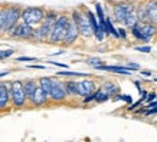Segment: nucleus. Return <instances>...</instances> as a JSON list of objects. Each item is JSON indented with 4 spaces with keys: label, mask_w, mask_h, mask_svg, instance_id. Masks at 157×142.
<instances>
[{
    "label": "nucleus",
    "mask_w": 157,
    "mask_h": 142,
    "mask_svg": "<svg viewBox=\"0 0 157 142\" xmlns=\"http://www.w3.org/2000/svg\"><path fill=\"white\" fill-rule=\"evenodd\" d=\"M69 22H71V17H68L67 14L58 16L56 22H55L52 26V32H51V36H49V42H52V43L63 42V39L67 36V30H68V26H69Z\"/></svg>",
    "instance_id": "nucleus-1"
},
{
    "label": "nucleus",
    "mask_w": 157,
    "mask_h": 142,
    "mask_svg": "<svg viewBox=\"0 0 157 142\" xmlns=\"http://www.w3.org/2000/svg\"><path fill=\"white\" fill-rule=\"evenodd\" d=\"M10 98H12V104L16 108H23L26 102H28V95L25 90L23 82L22 81H13L12 82V92H10Z\"/></svg>",
    "instance_id": "nucleus-2"
},
{
    "label": "nucleus",
    "mask_w": 157,
    "mask_h": 142,
    "mask_svg": "<svg viewBox=\"0 0 157 142\" xmlns=\"http://www.w3.org/2000/svg\"><path fill=\"white\" fill-rule=\"evenodd\" d=\"M72 19L76 22L78 27H79V32L84 38H91L94 36V29L91 26V22L88 19V14H84L79 10H74L72 12Z\"/></svg>",
    "instance_id": "nucleus-3"
},
{
    "label": "nucleus",
    "mask_w": 157,
    "mask_h": 142,
    "mask_svg": "<svg viewBox=\"0 0 157 142\" xmlns=\"http://www.w3.org/2000/svg\"><path fill=\"white\" fill-rule=\"evenodd\" d=\"M45 12L40 7H26L22 10V22L29 23L35 26V24H40L45 19Z\"/></svg>",
    "instance_id": "nucleus-4"
},
{
    "label": "nucleus",
    "mask_w": 157,
    "mask_h": 142,
    "mask_svg": "<svg viewBox=\"0 0 157 142\" xmlns=\"http://www.w3.org/2000/svg\"><path fill=\"white\" fill-rule=\"evenodd\" d=\"M33 32H35V29L32 24L22 22V23L16 24L14 27L9 29V30H7V35H9V36H14V38L32 39L33 38Z\"/></svg>",
    "instance_id": "nucleus-5"
},
{
    "label": "nucleus",
    "mask_w": 157,
    "mask_h": 142,
    "mask_svg": "<svg viewBox=\"0 0 157 142\" xmlns=\"http://www.w3.org/2000/svg\"><path fill=\"white\" fill-rule=\"evenodd\" d=\"M131 12H134V6L131 3H127V2H123V3H117L114 6V20L118 22V23H124L125 17L128 16Z\"/></svg>",
    "instance_id": "nucleus-6"
},
{
    "label": "nucleus",
    "mask_w": 157,
    "mask_h": 142,
    "mask_svg": "<svg viewBox=\"0 0 157 142\" xmlns=\"http://www.w3.org/2000/svg\"><path fill=\"white\" fill-rule=\"evenodd\" d=\"M68 96V92H67V88H65V83L58 79H53V86H52V90L49 93V99L53 100V102H62L65 100Z\"/></svg>",
    "instance_id": "nucleus-7"
},
{
    "label": "nucleus",
    "mask_w": 157,
    "mask_h": 142,
    "mask_svg": "<svg viewBox=\"0 0 157 142\" xmlns=\"http://www.w3.org/2000/svg\"><path fill=\"white\" fill-rule=\"evenodd\" d=\"M19 19H22V12L17 7H7L6 9V23H5V32L9 29L14 27Z\"/></svg>",
    "instance_id": "nucleus-8"
},
{
    "label": "nucleus",
    "mask_w": 157,
    "mask_h": 142,
    "mask_svg": "<svg viewBox=\"0 0 157 142\" xmlns=\"http://www.w3.org/2000/svg\"><path fill=\"white\" fill-rule=\"evenodd\" d=\"M79 35H81L79 27H78V24H76L75 20L71 17V22H69V26H68V30H67V36H65V39H63V43H65L67 46L72 45V43H75V40L78 39Z\"/></svg>",
    "instance_id": "nucleus-9"
},
{
    "label": "nucleus",
    "mask_w": 157,
    "mask_h": 142,
    "mask_svg": "<svg viewBox=\"0 0 157 142\" xmlns=\"http://www.w3.org/2000/svg\"><path fill=\"white\" fill-rule=\"evenodd\" d=\"M76 90L79 96H88L92 92H95V83L88 79H82V81L76 82Z\"/></svg>",
    "instance_id": "nucleus-10"
},
{
    "label": "nucleus",
    "mask_w": 157,
    "mask_h": 142,
    "mask_svg": "<svg viewBox=\"0 0 157 142\" xmlns=\"http://www.w3.org/2000/svg\"><path fill=\"white\" fill-rule=\"evenodd\" d=\"M48 99H49L48 93H46L40 86H38L36 90L33 92V95H32V98L29 100H30V104L33 105V106H42V105H45L48 102Z\"/></svg>",
    "instance_id": "nucleus-11"
},
{
    "label": "nucleus",
    "mask_w": 157,
    "mask_h": 142,
    "mask_svg": "<svg viewBox=\"0 0 157 142\" xmlns=\"http://www.w3.org/2000/svg\"><path fill=\"white\" fill-rule=\"evenodd\" d=\"M138 27L141 30V33L146 36L147 39H150L151 36L157 33V27L154 22H150V20H146V22H138Z\"/></svg>",
    "instance_id": "nucleus-12"
},
{
    "label": "nucleus",
    "mask_w": 157,
    "mask_h": 142,
    "mask_svg": "<svg viewBox=\"0 0 157 142\" xmlns=\"http://www.w3.org/2000/svg\"><path fill=\"white\" fill-rule=\"evenodd\" d=\"M10 102H12V98H10L9 90L6 88V83L0 82V109H7Z\"/></svg>",
    "instance_id": "nucleus-13"
},
{
    "label": "nucleus",
    "mask_w": 157,
    "mask_h": 142,
    "mask_svg": "<svg viewBox=\"0 0 157 142\" xmlns=\"http://www.w3.org/2000/svg\"><path fill=\"white\" fill-rule=\"evenodd\" d=\"M95 69L100 71H108V72H114V73H120V75H131V69L127 66H105V65H100Z\"/></svg>",
    "instance_id": "nucleus-14"
},
{
    "label": "nucleus",
    "mask_w": 157,
    "mask_h": 142,
    "mask_svg": "<svg viewBox=\"0 0 157 142\" xmlns=\"http://www.w3.org/2000/svg\"><path fill=\"white\" fill-rule=\"evenodd\" d=\"M146 10H147L148 20L157 22V0H148V3L146 5Z\"/></svg>",
    "instance_id": "nucleus-15"
},
{
    "label": "nucleus",
    "mask_w": 157,
    "mask_h": 142,
    "mask_svg": "<svg viewBox=\"0 0 157 142\" xmlns=\"http://www.w3.org/2000/svg\"><path fill=\"white\" fill-rule=\"evenodd\" d=\"M23 86H25V90H26V95H28V99H30L33 92L36 90V88L39 86V82L36 83L35 79H26V81L23 82Z\"/></svg>",
    "instance_id": "nucleus-16"
},
{
    "label": "nucleus",
    "mask_w": 157,
    "mask_h": 142,
    "mask_svg": "<svg viewBox=\"0 0 157 142\" xmlns=\"http://www.w3.org/2000/svg\"><path fill=\"white\" fill-rule=\"evenodd\" d=\"M53 79H55V78H48V76H43V78L39 79V86L48 93V96H49V93H51V90H52Z\"/></svg>",
    "instance_id": "nucleus-17"
},
{
    "label": "nucleus",
    "mask_w": 157,
    "mask_h": 142,
    "mask_svg": "<svg viewBox=\"0 0 157 142\" xmlns=\"http://www.w3.org/2000/svg\"><path fill=\"white\" fill-rule=\"evenodd\" d=\"M138 23V17H137V13L136 12H131V13L125 17V20H124V24L127 26V27H133L134 24Z\"/></svg>",
    "instance_id": "nucleus-18"
},
{
    "label": "nucleus",
    "mask_w": 157,
    "mask_h": 142,
    "mask_svg": "<svg viewBox=\"0 0 157 142\" xmlns=\"http://www.w3.org/2000/svg\"><path fill=\"white\" fill-rule=\"evenodd\" d=\"M131 33L134 35V38H137L138 40H141V42H148V40H150V39H147L143 33H141V30H140V27H138V23L134 24L133 27H131Z\"/></svg>",
    "instance_id": "nucleus-19"
},
{
    "label": "nucleus",
    "mask_w": 157,
    "mask_h": 142,
    "mask_svg": "<svg viewBox=\"0 0 157 142\" xmlns=\"http://www.w3.org/2000/svg\"><path fill=\"white\" fill-rule=\"evenodd\" d=\"M102 89H104L109 96H113V95H115L118 92V86H115L114 83H111V82H107V83L102 85Z\"/></svg>",
    "instance_id": "nucleus-20"
},
{
    "label": "nucleus",
    "mask_w": 157,
    "mask_h": 142,
    "mask_svg": "<svg viewBox=\"0 0 157 142\" xmlns=\"http://www.w3.org/2000/svg\"><path fill=\"white\" fill-rule=\"evenodd\" d=\"M65 88H67L68 95H78V90H76V82L75 81H67L65 82Z\"/></svg>",
    "instance_id": "nucleus-21"
},
{
    "label": "nucleus",
    "mask_w": 157,
    "mask_h": 142,
    "mask_svg": "<svg viewBox=\"0 0 157 142\" xmlns=\"http://www.w3.org/2000/svg\"><path fill=\"white\" fill-rule=\"evenodd\" d=\"M109 98V95L105 92L102 88H100L98 90H95V100L97 102H104V100H107Z\"/></svg>",
    "instance_id": "nucleus-22"
},
{
    "label": "nucleus",
    "mask_w": 157,
    "mask_h": 142,
    "mask_svg": "<svg viewBox=\"0 0 157 142\" xmlns=\"http://www.w3.org/2000/svg\"><path fill=\"white\" fill-rule=\"evenodd\" d=\"M58 76H65V78H75V76H79V78H82V76H88V73H82V72H58L56 73Z\"/></svg>",
    "instance_id": "nucleus-23"
},
{
    "label": "nucleus",
    "mask_w": 157,
    "mask_h": 142,
    "mask_svg": "<svg viewBox=\"0 0 157 142\" xmlns=\"http://www.w3.org/2000/svg\"><path fill=\"white\" fill-rule=\"evenodd\" d=\"M137 17H138V22H146V20H148L146 6H140L137 9Z\"/></svg>",
    "instance_id": "nucleus-24"
},
{
    "label": "nucleus",
    "mask_w": 157,
    "mask_h": 142,
    "mask_svg": "<svg viewBox=\"0 0 157 142\" xmlns=\"http://www.w3.org/2000/svg\"><path fill=\"white\" fill-rule=\"evenodd\" d=\"M101 63H102V60H101V59H98V57H90V59L86 60V65L94 66V67H98Z\"/></svg>",
    "instance_id": "nucleus-25"
},
{
    "label": "nucleus",
    "mask_w": 157,
    "mask_h": 142,
    "mask_svg": "<svg viewBox=\"0 0 157 142\" xmlns=\"http://www.w3.org/2000/svg\"><path fill=\"white\" fill-rule=\"evenodd\" d=\"M5 23H6V9L0 10V30L5 32Z\"/></svg>",
    "instance_id": "nucleus-26"
},
{
    "label": "nucleus",
    "mask_w": 157,
    "mask_h": 142,
    "mask_svg": "<svg viewBox=\"0 0 157 142\" xmlns=\"http://www.w3.org/2000/svg\"><path fill=\"white\" fill-rule=\"evenodd\" d=\"M13 49H6V50H0V60H3V59H7L13 55Z\"/></svg>",
    "instance_id": "nucleus-27"
},
{
    "label": "nucleus",
    "mask_w": 157,
    "mask_h": 142,
    "mask_svg": "<svg viewBox=\"0 0 157 142\" xmlns=\"http://www.w3.org/2000/svg\"><path fill=\"white\" fill-rule=\"evenodd\" d=\"M117 99H123L124 102H128V104H131V102H133L131 96H128V95H117V96H115V100H117Z\"/></svg>",
    "instance_id": "nucleus-28"
},
{
    "label": "nucleus",
    "mask_w": 157,
    "mask_h": 142,
    "mask_svg": "<svg viewBox=\"0 0 157 142\" xmlns=\"http://www.w3.org/2000/svg\"><path fill=\"white\" fill-rule=\"evenodd\" d=\"M136 50H138V52H143V53H148V52H151V47H150V46H137V47H136Z\"/></svg>",
    "instance_id": "nucleus-29"
},
{
    "label": "nucleus",
    "mask_w": 157,
    "mask_h": 142,
    "mask_svg": "<svg viewBox=\"0 0 157 142\" xmlns=\"http://www.w3.org/2000/svg\"><path fill=\"white\" fill-rule=\"evenodd\" d=\"M91 100H95V92H92V93L88 95L86 98H84L82 102H84V104H88V102H91Z\"/></svg>",
    "instance_id": "nucleus-30"
},
{
    "label": "nucleus",
    "mask_w": 157,
    "mask_h": 142,
    "mask_svg": "<svg viewBox=\"0 0 157 142\" xmlns=\"http://www.w3.org/2000/svg\"><path fill=\"white\" fill-rule=\"evenodd\" d=\"M33 60H36L35 57H28V56H20V57H17V62H33Z\"/></svg>",
    "instance_id": "nucleus-31"
},
{
    "label": "nucleus",
    "mask_w": 157,
    "mask_h": 142,
    "mask_svg": "<svg viewBox=\"0 0 157 142\" xmlns=\"http://www.w3.org/2000/svg\"><path fill=\"white\" fill-rule=\"evenodd\" d=\"M127 67H130L131 71H140V65H137V63H128Z\"/></svg>",
    "instance_id": "nucleus-32"
},
{
    "label": "nucleus",
    "mask_w": 157,
    "mask_h": 142,
    "mask_svg": "<svg viewBox=\"0 0 157 142\" xmlns=\"http://www.w3.org/2000/svg\"><path fill=\"white\" fill-rule=\"evenodd\" d=\"M118 36L121 39H125V30L124 29H118Z\"/></svg>",
    "instance_id": "nucleus-33"
},
{
    "label": "nucleus",
    "mask_w": 157,
    "mask_h": 142,
    "mask_svg": "<svg viewBox=\"0 0 157 142\" xmlns=\"http://www.w3.org/2000/svg\"><path fill=\"white\" fill-rule=\"evenodd\" d=\"M52 65H55V66H59V67H68L65 63H59V62H51Z\"/></svg>",
    "instance_id": "nucleus-34"
},
{
    "label": "nucleus",
    "mask_w": 157,
    "mask_h": 142,
    "mask_svg": "<svg viewBox=\"0 0 157 142\" xmlns=\"http://www.w3.org/2000/svg\"><path fill=\"white\" fill-rule=\"evenodd\" d=\"M143 76H151V72H148V71H141L140 72Z\"/></svg>",
    "instance_id": "nucleus-35"
},
{
    "label": "nucleus",
    "mask_w": 157,
    "mask_h": 142,
    "mask_svg": "<svg viewBox=\"0 0 157 142\" xmlns=\"http://www.w3.org/2000/svg\"><path fill=\"white\" fill-rule=\"evenodd\" d=\"M154 98H156V93H150V95H148V98H147V100H150V102H151V100H154Z\"/></svg>",
    "instance_id": "nucleus-36"
},
{
    "label": "nucleus",
    "mask_w": 157,
    "mask_h": 142,
    "mask_svg": "<svg viewBox=\"0 0 157 142\" xmlns=\"http://www.w3.org/2000/svg\"><path fill=\"white\" fill-rule=\"evenodd\" d=\"M143 100V99H141ZM141 100H140V102H141ZM140 102H137V104H134V105H131V106H130V111H133L134 108H136V106H138V105H140Z\"/></svg>",
    "instance_id": "nucleus-37"
},
{
    "label": "nucleus",
    "mask_w": 157,
    "mask_h": 142,
    "mask_svg": "<svg viewBox=\"0 0 157 142\" xmlns=\"http://www.w3.org/2000/svg\"><path fill=\"white\" fill-rule=\"evenodd\" d=\"M6 75H9V72L6 71V72H0V78H3V76H6Z\"/></svg>",
    "instance_id": "nucleus-38"
},
{
    "label": "nucleus",
    "mask_w": 157,
    "mask_h": 142,
    "mask_svg": "<svg viewBox=\"0 0 157 142\" xmlns=\"http://www.w3.org/2000/svg\"><path fill=\"white\" fill-rule=\"evenodd\" d=\"M156 82H157V79H156Z\"/></svg>",
    "instance_id": "nucleus-39"
}]
</instances>
